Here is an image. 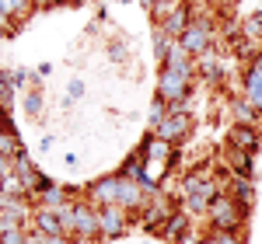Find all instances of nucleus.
Masks as SVG:
<instances>
[{
  "label": "nucleus",
  "mask_w": 262,
  "mask_h": 244,
  "mask_svg": "<svg viewBox=\"0 0 262 244\" xmlns=\"http://www.w3.org/2000/svg\"><path fill=\"white\" fill-rule=\"evenodd\" d=\"M98 216H101V237H119L122 230H126V224H129V216H126L122 206H101Z\"/></svg>",
  "instance_id": "obj_10"
},
{
  "label": "nucleus",
  "mask_w": 262,
  "mask_h": 244,
  "mask_svg": "<svg viewBox=\"0 0 262 244\" xmlns=\"http://www.w3.org/2000/svg\"><path fill=\"white\" fill-rule=\"evenodd\" d=\"M14 98V81L7 70H0V102H11Z\"/></svg>",
  "instance_id": "obj_20"
},
{
  "label": "nucleus",
  "mask_w": 262,
  "mask_h": 244,
  "mask_svg": "<svg viewBox=\"0 0 262 244\" xmlns=\"http://www.w3.org/2000/svg\"><path fill=\"white\" fill-rule=\"evenodd\" d=\"M88 196H91V203L98 206H119V175H105L98 182L88 185Z\"/></svg>",
  "instance_id": "obj_8"
},
{
  "label": "nucleus",
  "mask_w": 262,
  "mask_h": 244,
  "mask_svg": "<svg viewBox=\"0 0 262 244\" xmlns=\"http://www.w3.org/2000/svg\"><path fill=\"white\" fill-rule=\"evenodd\" d=\"M143 203H150V199H143V185L119 175V206L129 213V209H143Z\"/></svg>",
  "instance_id": "obj_12"
},
{
  "label": "nucleus",
  "mask_w": 262,
  "mask_h": 244,
  "mask_svg": "<svg viewBox=\"0 0 262 244\" xmlns=\"http://www.w3.org/2000/svg\"><path fill=\"white\" fill-rule=\"evenodd\" d=\"M60 220H63V230H67V237H88V241L101 237V216H98V206L84 203V199L60 206Z\"/></svg>",
  "instance_id": "obj_2"
},
{
  "label": "nucleus",
  "mask_w": 262,
  "mask_h": 244,
  "mask_svg": "<svg viewBox=\"0 0 262 244\" xmlns=\"http://www.w3.org/2000/svg\"><path fill=\"white\" fill-rule=\"evenodd\" d=\"M203 244H213V241H210V237H203Z\"/></svg>",
  "instance_id": "obj_30"
},
{
  "label": "nucleus",
  "mask_w": 262,
  "mask_h": 244,
  "mask_svg": "<svg viewBox=\"0 0 262 244\" xmlns=\"http://www.w3.org/2000/svg\"><path fill=\"white\" fill-rule=\"evenodd\" d=\"M213 244H245V234H210Z\"/></svg>",
  "instance_id": "obj_22"
},
{
  "label": "nucleus",
  "mask_w": 262,
  "mask_h": 244,
  "mask_svg": "<svg viewBox=\"0 0 262 244\" xmlns=\"http://www.w3.org/2000/svg\"><path fill=\"white\" fill-rule=\"evenodd\" d=\"M158 98L164 105H171V108L175 105H185V98H189V77H182V74L164 66L161 77H158Z\"/></svg>",
  "instance_id": "obj_3"
},
{
  "label": "nucleus",
  "mask_w": 262,
  "mask_h": 244,
  "mask_svg": "<svg viewBox=\"0 0 262 244\" xmlns=\"http://www.w3.org/2000/svg\"><path fill=\"white\" fill-rule=\"evenodd\" d=\"M81 94H84V84L74 81V84H70V98H81Z\"/></svg>",
  "instance_id": "obj_24"
},
{
  "label": "nucleus",
  "mask_w": 262,
  "mask_h": 244,
  "mask_svg": "<svg viewBox=\"0 0 262 244\" xmlns=\"http://www.w3.org/2000/svg\"><path fill=\"white\" fill-rule=\"evenodd\" d=\"M168 112H171V108H168L161 98H154V105H150V115H147V122H150V133H154V129H158L164 119H168Z\"/></svg>",
  "instance_id": "obj_18"
},
{
  "label": "nucleus",
  "mask_w": 262,
  "mask_h": 244,
  "mask_svg": "<svg viewBox=\"0 0 262 244\" xmlns=\"http://www.w3.org/2000/svg\"><path fill=\"white\" fill-rule=\"evenodd\" d=\"M224 161H227V167H231L238 178H255V154H245V150L227 147V150H224Z\"/></svg>",
  "instance_id": "obj_13"
},
{
  "label": "nucleus",
  "mask_w": 262,
  "mask_h": 244,
  "mask_svg": "<svg viewBox=\"0 0 262 244\" xmlns=\"http://www.w3.org/2000/svg\"><path fill=\"white\" fill-rule=\"evenodd\" d=\"M227 147L245 150V154H259L262 129H259V126H231V129H227Z\"/></svg>",
  "instance_id": "obj_7"
},
{
  "label": "nucleus",
  "mask_w": 262,
  "mask_h": 244,
  "mask_svg": "<svg viewBox=\"0 0 262 244\" xmlns=\"http://www.w3.org/2000/svg\"><path fill=\"white\" fill-rule=\"evenodd\" d=\"M25 244H46V237H42V234H32V230H28V241Z\"/></svg>",
  "instance_id": "obj_26"
},
{
  "label": "nucleus",
  "mask_w": 262,
  "mask_h": 244,
  "mask_svg": "<svg viewBox=\"0 0 262 244\" xmlns=\"http://www.w3.org/2000/svg\"><path fill=\"white\" fill-rule=\"evenodd\" d=\"M32 224H35V234H42V237H67L63 220H60V209L35 206V209H32Z\"/></svg>",
  "instance_id": "obj_6"
},
{
  "label": "nucleus",
  "mask_w": 262,
  "mask_h": 244,
  "mask_svg": "<svg viewBox=\"0 0 262 244\" xmlns=\"http://www.w3.org/2000/svg\"><path fill=\"white\" fill-rule=\"evenodd\" d=\"M248 216H252V209L242 203H234L227 192H221L213 206L206 209V224H210V234H245V227H248Z\"/></svg>",
  "instance_id": "obj_1"
},
{
  "label": "nucleus",
  "mask_w": 262,
  "mask_h": 244,
  "mask_svg": "<svg viewBox=\"0 0 262 244\" xmlns=\"http://www.w3.org/2000/svg\"><path fill=\"white\" fill-rule=\"evenodd\" d=\"M39 112H42V98H39V91L32 87V91L25 94V115H32V119H35Z\"/></svg>",
  "instance_id": "obj_19"
},
{
  "label": "nucleus",
  "mask_w": 262,
  "mask_h": 244,
  "mask_svg": "<svg viewBox=\"0 0 262 244\" xmlns=\"http://www.w3.org/2000/svg\"><path fill=\"white\" fill-rule=\"evenodd\" d=\"M224 192L234 199V203H242L252 209V203H255V185H252V178H238V175H231L227 182H224Z\"/></svg>",
  "instance_id": "obj_14"
},
{
  "label": "nucleus",
  "mask_w": 262,
  "mask_h": 244,
  "mask_svg": "<svg viewBox=\"0 0 262 244\" xmlns=\"http://www.w3.org/2000/svg\"><path fill=\"white\" fill-rule=\"evenodd\" d=\"M192 216H189V213H185V209H175V213H171V216H168V220H164L161 227H158V234H161L164 241H171V244H179L182 237H185V234H189V230H192Z\"/></svg>",
  "instance_id": "obj_9"
},
{
  "label": "nucleus",
  "mask_w": 262,
  "mask_h": 244,
  "mask_svg": "<svg viewBox=\"0 0 262 244\" xmlns=\"http://www.w3.org/2000/svg\"><path fill=\"white\" fill-rule=\"evenodd\" d=\"M11 81H14V84H25V81H28V70H14V74H11Z\"/></svg>",
  "instance_id": "obj_25"
},
{
  "label": "nucleus",
  "mask_w": 262,
  "mask_h": 244,
  "mask_svg": "<svg viewBox=\"0 0 262 244\" xmlns=\"http://www.w3.org/2000/svg\"><path fill=\"white\" fill-rule=\"evenodd\" d=\"M74 244H95V241H88V237H74Z\"/></svg>",
  "instance_id": "obj_28"
},
{
  "label": "nucleus",
  "mask_w": 262,
  "mask_h": 244,
  "mask_svg": "<svg viewBox=\"0 0 262 244\" xmlns=\"http://www.w3.org/2000/svg\"><path fill=\"white\" fill-rule=\"evenodd\" d=\"M25 241H28V230H25V227H11V230L0 237V244H25Z\"/></svg>",
  "instance_id": "obj_21"
},
{
  "label": "nucleus",
  "mask_w": 262,
  "mask_h": 244,
  "mask_svg": "<svg viewBox=\"0 0 262 244\" xmlns=\"http://www.w3.org/2000/svg\"><path fill=\"white\" fill-rule=\"evenodd\" d=\"M140 4H147V7H154V4H161V0H140Z\"/></svg>",
  "instance_id": "obj_29"
},
{
  "label": "nucleus",
  "mask_w": 262,
  "mask_h": 244,
  "mask_svg": "<svg viewBox=\"0 0 262 244\" xmlns=\"http://www.w3.org/2000/svg\"><path fill=\"white\" fill-rule=\"evenodd\" d=\"M179 244H203V234H200V230H189V234H185Z\"/></svg>",
  "instance_id": "obj_23"
},
{
  "label": "nucleus",
  "mask_w": 262,
  "mask_h": 244,
  "mask_svg": "<svg viewBox=\"0 0 262 244\" xmlns=\"http://www.w3.org/2000/svg\"><path fill=\"white\" fill-rule=\"evenodd\" d=\"M182 49L189 53V56H203V53H210V42H213V28H210V21H196L182 32Z\"/></svg>",
  "instance_id": "obj_5"
},
{
  "label": "nucleus",
  "mask_w": 262,
  "mask_h": 244,
  "mask_svg": "<svg viewBox=\"0 0 262 244\" xmlns=\"http://www.w3.org/2000/svg\"><path fill=\"white\" fill-rule=\"evenodd\" d=\"M196 70H200V77H206V81H217V77H221V60H217V53L196 56Z\"/></svg>",
  "instance_id": "obj_17"
},
{
  "label": "nucleus",
  "mask_w": 262,
  "mask_h": 244,
  "mask_svg": "<svg viewBox=\"0 0 262 244\" xmlns=\"http://www.w3.org/2000/svg\"><path fill=\"white\" fill-rule=\"evenodd\" d=\"M189 126H192V119H189V112L182 108V105H175L171 112H168V119L154 129V136L164 143H182L185 136H189Z\"/></svg>",
  "instance_id": "obj_4"
},
{
  "label": "nucleus",
  "mask_w": 262,
  "mask_h": 244,
  "mask_svg": "<svg viewBox=\"0 0 262 244\" xmlns=\"http://www.w3.org/2000/svg\"><path fill=\"white\" fill-rule=\"evenodd\" d=\"M46 244H74V237H46Z\"/></svg>",
  "instance_id": "obj_27"
},
{
  "label": "nucleus",
  "mask_w": 262,
  "mask_h": 244,
  "mask_svg": "<svg viewBox=\"0 0 262 244\" xmlns=\"http://www.w3.org/2000/svg\"><path fill=\"white\" fill-rule=\"evenodd\" d=\"M164 66L192 81V60H189V53L182 49V42H171V49H168V56H164Z\"/></svg>",
  "instance_id": "obj_15"
},
{
  "label": "nucleus",
  "mask_w": 262,
  "mask_h": 244,
  "mask_svg": "<svg viewBox=\"0 0 262 244\" xmlns=\"http://www.w3.org/2000/svg\"><path fill=\"white\" fill-rule=\"evenodd\" d=\"M231 112H234V126H259L262 122V112H255L245 98H234L231 102Z\"/></svg>",
  "instance_id": "obj_16"
},
{
  "label": "nucleus",
  "mask_w": 262,
  "mask_h": 244,
  "mask_svg": "<svg viewBox=\"0 0 262 244\" xmlns=\"http://www.w3.org/2000/svg\"><path fill=\"white\" fill-rule=\"evenodd\" d=\"M189 25H192V4H185V0H182L179 11H175V14H171L168 21H161V28H158V32H164L168 39L179 42V39H182V32H185Z\"/></svg>",
  "instance_id": "obj_11"
}]
</instances>
